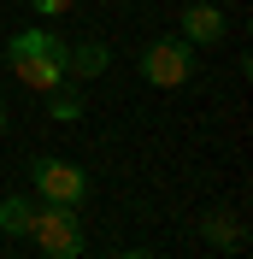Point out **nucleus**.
<instances>
[{
    "label": "nucleus",
    "instance_id": "obj_7",
    "mask_svg": "<svg viewBox=\"0 0 253 259\" xmlns=\"http://www.w3.org/2000/svg\"><path fill=\"white\" fill-rule=\"evenodd\" d=\"M30 224H35V200L30 194H6L0 200V230L6 236H30Z\"/></svg>",
    "mask_w": 253,
    "mask_h": 259
},
{
    "label": "nucleus",
    "instance_id": "obj_1",
    "mask_svg": "<svg viewBox=\"0 0 253 259\" xmlns=\"http://www.w3.org/2000/svg\"><path fill=\"white\" fill-rule=\"evenodd\" d=\"M65 53H71V41H59L53 30H18L12 41H6L12 77L24 82V89H35V95H53L65 82Z\"/></svg>",
    "mask_w": 253,
    "mask_h": 259
},
{
    "label": "nucleus",
    "instance_id": "obj_11",
    "mask_svg": "<svg viewBox=\"0 0 253 259\" xmlns=\"http://www.w3.org/2000/svg\"><path fill=\"white\" fill-rule=\"evenodd\" d=\"M0 136H6V100H0Z\"/></svg>",
    "mask_w": 253,
    "mask_h": 259
},
{
    "label": "nucleus",
    "instance_id": "obj_4",
    "mask_svg": "<svg viewBox=\"0 0 253 259\" xmlns=\"http://www.w3.org/2000/svg\"><path fill=\"white\" fill-rule=\"evenodd\" d=\"M142 77L153 82V89L189 82L194 77V48H189V41H153V48L142 53Z\"/></svg>",
    "mask_w": 253,
    "mask_h": 259
},
{
    "label": "nucleus",
    "instance_id": "obj_9",
    "mask_svg": "<svg viewBox=\"0 0 253 259\" xmlns=\"http://www.w3.org/2000/svg\"><path fill=\"white\" fill-rule=\"evenodd\" d=\"M53 118H59V124H71V118H82V100L77 95H59V89H53V106H48Z\"/></svg>",
    "mask_w": 253,
    "mask_h": 259
},
{
    "label": "nucleus",
    "instance_id": "obj_6",
    "mask_svg": "<svg viewBox=\"0 0 253 259\" xmlns=\"http://www.w3.org/2000/svg\"><path fill=\"white\" fill-rule=\"evenodd\" d=\"M106 65H112V53L100 48V41H82V48L65 53V77H100Z\"/></svg>",
    "mask_w": 253,
    "mask_h": 259
},
{
    "label": "nucleus",
    "instance_id": "obj_8",
    "mask_svg": "<svg viewBox=\"0 0 253 259\" xmlns=\"http://www.w3.org/2000/svg\"><path fill=\"white\" fill-rule=\"evenodd\" d=\"M200 236H206L212 247H224V253H236V247H241V224L230 218V212H206V218H200Z\"/></svg>",
    "mask_w": 253,
    "mask_h": 259
},
{
    "label": "nucleus",
    "instance_id": "obj_5",
    "mask_svg": "<svg viewBox=\"0 0 253 259\" xmlns=\"http://www.w3.org/2000/svg\"><path fill=\"white\" fill-rule=\"evenodd\" d=\"M224 30H230V18L212 0H189L183 6V41L189 48H212V41H224Z\"/></svg>",
    "mask_w": 253,
    "mask_h": 259
},
{
    "label": "nucleus",
    "instance_id": "obj_2",
    "mask_svg": "<svg viewBox=\"0 0 253 259\" xmlns=\"http://www.w3.org/2000/svg\"><path fill=\"white\" fill-rule=\"evenodd\" d=\"M35 247L48 259H82V224H77V206H53L41 200L35 206V224H30Z\"/></svg>",
    "mask_w": 253,
    "mask_h": 259
},
{
    "label": "nucleus",
    "instance_id": "obj_10",
    "mask_svg": "<svg viewBox=\"0 0 253 259\" xmlns=\"http://www.w3.org/2000/svg\"><path fill=\"white\" fill-rule=\"evenodd\" d=\"M71 6H77V0H35V12H48V18H65Z\"/></svg>",
    "mask_w": 253,
    "mask_h": 259
},
{
    "label": "nucleus",
    "instance_id": "obj_3",
    "mask_svg": "<svg viewBox=\"0 0 253 259\" xmlns=\"http://www.w3.org/2000/svg\"><path fill=\"white\" fill-rule=\"evenodd\" d=\"M35 194L53 200V206H82V194H89V177H82L71 159H35Z\"/></svg>",
    "mask_w": 253,
    "mask_h": 259
},
{
    "label": "nucleus",
    "instance_id": "obj_12",
    "mask_svg": "<svg viewBox=\"0 0 253 259\" xmlns=\"http://www.w3.org/2000/svg\"><path fill=\"white\" fill-rule=\"evenodd\" d=\"M118 259H147V253H118Z\"/></svg>",
    "mask_w": 253,
    "mask_h": 259
}]
</instances>
